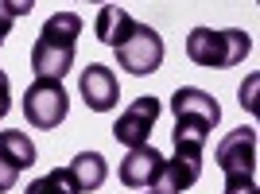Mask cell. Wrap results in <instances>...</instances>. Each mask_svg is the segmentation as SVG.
I'll list each match as a JSON object with an SVG mask.
<instances>
[{
	"instance_id": "6da1fadb",
	"label": "cell",
	"mask_w": 260,
	"mask_h": 194,
	"mask_svg": "<svg viewBox=\"0 0 260 194\" xmlns=\"http://www.w3.org/2000/svg\"><path fill=\"white\" fill-rule=\"evenodd\" d=\"M78 35H82V16L78 12H54V16H47V23L39 27V39L31 47V74L62 82L74 70Z\"/></svg>"
},
{
	"instance_id": "7a4b0ae2",
	"label": "cell",
	"mask_w": 260,
	"mask_h": 194,
	"mask_svg": "<svg viewBox=\"0 0 260 194\" xmlns=\"http://www.w3.org/2000/svg\"><path fill=\"white\" fill-rule=\"evenodd\" d=\"M171 113H175L171 140L186 144V148H206L210 132H214L217 120H221V105L198 86H179L175 89L171 93Z\"/></svg>"
},
{
	"instance_id": "3957f363",
	"label": "cell",
	"mask_w": 260,
	"mask_h": 194,
	"mask_svg": "<svg viewBox=\"0 0 260 194\" xmlns=\"http://www.w3.org/2000/svg\"><path fill=\"white\" fill-rule=\"evenodd\" d=\"M249 51H252V35L241 31V27H225V31L194 27V31L186 35V58L194 66H206V70L237 66V62H245Z\"/></svg>"
},
{
	"instance_id": "277c9868",
	"label": "cell",
	"mask_w": 260,
	"mask_h": 194,
	"mask_svg": "<svg viewBox=\"0 0 260 194\" xmlns=\"http://www.w3.org/2000/svg\"><path fill=\"white\" fill-rule=\"evenodd\" d=\"M70 113V93L58 78H35L23 93V120L31 128H58Z\"/></svg>"
},
{
	"instance_id": "5b68a950",
	"label": "cell",
	"mask_w": 260,
	"mask_h": 194,
	"mask_svg": "<svg viewBox=\"0 0 260 194\" xmlns=\"http://www.w3.org/2000/svg\"><path fill=\"white\" fill-rule=\"evenodd\" d=\"M117 51V66L124 70V74L132 78H144V74H155L163 66V35L155 31L152 23H140L136 20V27L128 31V39L120 47H113Z\"/></svg>"
},
{
	"instance_id": "8992f818",
	"label": "cell",
	"mask_w": 260,
	"mask_h": 194,
	"mask_svg": "<svg viewBox=\"0 0 260 194\" xmlns=\"http://www.w3.org/2000/svg\"><path fill=\"white\" fill-rule=\"evenodd\" d=\"M163 105H159V97H136L124 113L117 117V124H113V140L124 144V148H140V144L152 140V128H155V120H159Z\"/></svg>"
},
{
	"instance_id": "52a82bcc",
	"label": "cell",
	"mask_w": 260,
	"mask_h": 194,
	"mask_svg": "<svg viewBox=\"0 0 260 194\" xmlns=\"http://www.w3.org/2000/svg\"><path fill=\"white\" fill-rule=\"evenodd\" d=\"M217 167L225 179H237V175H256V128L252 124H241L229 136H221L214 151Z\"/></svg>"
},
{
	"instance_id": "ba28073f",
	"label": "cell",
	"mask_w": 260,
	"mask_h": 194,
	"mask_svg": "<svg viewBox=\"0 0 260 194\" xmlns=\"http://www.w3.org/2000/svg\"><path fill=\"white\" fill-rule=\"evenodd\" d=\"M202 179V148H186L175 144V155L163 159V175H159V194H183Z\"/></svg>"
},
{
	"instance_id": "9c48e42d",
	"label": "cell",
	"mask_w": 260,
	"mask_h": 194,
	"mask_svg": "<svg viewBox=\"0 0 260 194\" xmlns=\"http://www.w3.org/2000/svg\"><path fill=\"white\" fill-rule=\"evenodd\" d=\"M120 186H132V190H155L163 175V155L152 144H140V148H128V155L120 159Z\"/></svg>"
},
{
	"instance_id": "30bf717a",
	"label": "cell",
	"mask_w": 260,
	"mask_h": 194,
	"mask_svg": "<svg viewBox=\"0 0 260 194\" xmlns=\"http://www.w3.org/2000/svg\"><path fill=\"white\" fill-rule=\"evenodd\" d=\"M78 89H82V101H86L93 113H109V109H117V101H120L117 74H113L109 66H101V62H89L86 70H82Z\"/></svg>"
},
{
	"instance_id": "8fae6325",
	"label": "cell",
	"mask_w": 260,
	"mask_h": 194,
	"mask_svg": "<svg viewBox=\"0 0 260 194\" xmlns=\"http://www.w3.org/2000/svg\"><path fill=\"white\" fill-rule=\"evenodd\" d=\"M66 171H70V179H74L78 194H93V190H101V186H105L109 163H105V155H101V151H78Z\"/></svg>"
},
{
	"instance_id": "7c38bea8",
	"label": "cell",
	"mask_w": 260,
	"mask_h": 194,
	"mask_svg": "<svg viewBox=\"0 0 260 194\" xmlns=\"http://www.w3.org/2000/svg\"><path fill=\"white\" fill-rule=\"evenodd\" d=\"M132 27H136V20H132V12L124 8V4H105V8L98 12V20H93V35H98L105 47H120L128 39Z\"/></svg>"
},
{
	"instance_id": "4fadbf2b",
	"label": "cell",
	"mask_w": 260,
	"mask_h": 194,
	"mask_svg": "<svg viewBox=\"0 0 260 194\" xmlns=\"http://www.w3.org/2000/svg\"><path fill=\"white\" fill-rule=\"evenodd\" d=\"M0 155H4L12 167L27 171V167L35 163V144L27 140V132H20V128H4V132H0Z\"/></svg>"
},
{
	"instance_id": "5bb4252c",
	"label": "cell",
	"mask_w": 260,
	"mask_h": 194,
	"mask_svg": "<svg viewBox=\"0 0 260 194\" xmlns=\"http://www.w3.org/2000/svg\"><path fill=\"white\" fill-rule=\"evenodd\" d=\"M23 194H78V186H74V179H70L66 167H54V171H47L43 179L27 183Z\"/></svg>"
},
{
	"instance_id": "9a60e30c",
	"label": "cell",
	"mask_w": 260,
	"mask_h": 194,
	"mask_svg": "<svg viewBox=\"0 0 260 194\" xmlns=\"http://www.w3.org/2000/svg\"><path fill=\"white\" fill-rule=\"evenodd\" d=\"M221 194H256V179H252V175L225 179V190H221Z\"/></svg>"
},
{
	"instance_id": "2e32d148",
	"label": "cell",
	"mask_w": 260,
	"mask_h": 194,
	"mask_svg": "<svg viewBox=\"0 0 260 194\" xmlns=\"http://www.w3.org/2000/svg\"><path fill=\"white\" fill-rule=\"evenodd\" d=\"M16 179H20V167H12V163L0 155V194L12 190V186H16Z\"/></svg>"
},
{
	"instance_id": "e0dca14e",
	"label": "cell",
	"mask_w": 260,
	"mask_h": 194,
	"mask_svg": "<svg viewBox=\"0 0 260 194\" xmlns=\"http://www.w3.org/2000/svg\"><path fill=\"white\" fill-rule=\"evenodd\" d=\"M4 8H8V16L12 20H20V16H27V12L35 8V0H0Z\"/></svg>"
},
{
	"instance_id": "ac0fdd59",
	"label": "cell",
	"mask_w": 260,
	"mask_h": 194,
	"mask_svg": "<svg viewBox=\"0 0 260 194\" xmlns=\"http://www.w3.org/2000/svg\"><path fill=\"white\" fill-rule=\"evenodd\" d=\"M12 82H8V74H4V70H0V120L8 117V109H12Z\"/></svg>"
},
{
	"instance_id": "d6986e66",
	"label": "cell",
	"mask_w": 260,
	"mask_h": 194,
	"mask_svg": "<svg viewBox=\"0 0 260 194\" xmlns=\"http://www.w3.org/2000/svg\"><path fill=\"white\" fill-rule=\"evenodd\" d=\"M12 23H16V20H12V16H8V8L0 4V47H4V39L12 35Z\"/></svg>"
},
{
	"instance_id": "ffe728a7",
	"label": "cell",
	"mask_w": 260,
	"mask_h": 194,
	"mask_svg": "<svg viewBox=\"0 0 260 194\" xmlns=\"http://www.w3.org/2000/svg\"><path fill=\"white\" fill-rule=\"evenodd\" d=\"M144 194H159V190H144Z\"/></svg>"
}]
</instances>
